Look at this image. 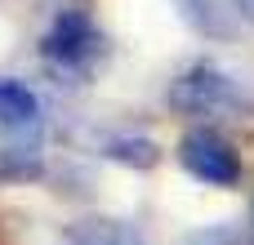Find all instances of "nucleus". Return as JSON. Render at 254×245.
<instances>
[{
	"label": "nucleus",
	"instance_id": "obj_3",
	"mask_svg": "<svg viewBox=\"0 0 254 245\" xmlns=\"http://www.w3.org/2000/svg\"><path fill=\"white\" fill-rule=\"evenodd\" d=\"M170 103L188 116H210V112H228V107H241V85L214 67V62H196L188 67L174 85H170Z\"/></svg>",
	"mask_w": 254,
	"mask_h": 245
},
{
	"label": "nucleus",
	"instance_id": "obj_5",
	"mask_svg": "<svg viewBox=\"0 0 254 245\" xmlns=\"http://www.w3.org/2000/svg\"><path fill=\"white\" fill-rule=\"evenodd\" d=\"M67 245H147V241L116 219H80L67 228Z\"/></svg>",
	"mask_w": 254,
	"mask_h": 245
},
{
	"label": "nucleus",
	"instance_id": "obj_6",
	"mask_svg": "<svg viewBox=\"0 0 254 245\" xmlns=\"http://www.w3.org/2000/svg\"><path fill=\"white\" fill-rule=\"evenodd\" d=\"M103 156L116 161V165H129V170H152L161 161V147L152 138H107L103 143Z\"/></svg>",
	"mask_w": 254,
	"mask_h": 245
},
{
	"label": "nucleus",
	"instance_id": "obj_7",
	"mask_svg": "<svg viewBox=\"0 0 254 245\" xmlns=\"http://www.w3.org/2000/svg\"><path fill=\"white\" fill-rule=\"evenodd\" d=\"M179 9H183L188 22L201 27L205 36H232V18H228L223 0H179Z\"/></svg>",
	"mask_w": 254,
	"mask_h": 245
},
{
	"label": "nucleus",
	"instance_id": "obj_9",
	"mask_svg": "<svg viewBox=\"0 0 254 245\" xmlns=\"http://www.w3.org/2000/svg\"><path fill=\"white\" fill-rule=\"evenodd\" d=\"M232 9H237L246 22H254V0H232Z\"/></svg>",
	"mask_w": 254,
	"mask_h": 245
},
{
	"label": "nucleus",
	"instance_id": "obj_4",
	"mask_svg": "<svg viewBox=\"0 0 254 245\" xmlns=\"http://www.w3.org/2000/svg\"><path fill=\"white\" fill-rule=\"evenodd\" d=\"M179 161L192 179L210 187H237L241 183V156L219 129H188L179 143Z\"/></svg>",
	"mask_w": 254,
	"mask_h": 245
},
{
	"label": "nucleus",
	"instance_id": "obj_8",
	"mask_svg": "<svg viewBox=\"0 0 254 245\" xmlns=\"http://www.w3.org/2000/svg\"><path fill=\"white\" fill-rule=\"evenodd\" d=\"M188 245H254V241H246V237H241V232H232V228H214V232L192 237Z\"/></svg>",
	"mask_w": 254,
	"mask_h": 245
},
{
	"label": "nucleus",
	"instance_id": "obj_2",
	"mask_svg": "<svg viewBox=\"0 0 254 245\" xmlns=\"http://www.w3.org/2000/svg\"><path fill=\"white\" fill-rule=\"evenodd\" d=\"M103 45L107 40L98 31L94 13L80 9V4H71V9H63L49 22V31L40 40V54H45V62L58 76H89V67L103 58Z\"/></svg>",
	"mask_w": 254,
	"mask_h": 245
},
{
	"label": "nucleus",
	"instance_id": "obj_1",
	"mask_svg": "<svg viewBox=\"0 0 254 245\" xmlns=\"http://www.w3.org/2000/svg\"><path fill=\"white\" fill-rule=\"evenodd\" d=\"M45 116H40V98L13 80L0 76V174L13 183L40 179L45 170Z\"/></svg>",
	"mask_w": 254,
	"mask_h": 245
}]
</instances>
